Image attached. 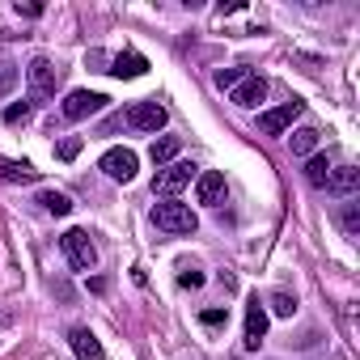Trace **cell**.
Returning a JSON list of instances; mask_svg holds the SVG:
<instances>
[{
	"mask_svg": "<svg viewBox=\"0 0 360 360\" xmlns=\"http://www.w3.org/2000/svg\"><path fill=\"white\" fill-rule=\"evenodd\" d=\"M0 183H39V169L30 161H0Z\"/></svg>",
	"mask_w": 360,
	"mask_h": 360,
	"instance_id": "5bb4252c",
	"label": "cell"
},
{
	"mask_svg": "<svg viewBox=\"0 0 360 360\" xmlns=\"http://www.w3.org/2000/svg\"><path fill=\"white\" fill-rule=\"evenodd\" d=\"M165 106L161 102H136L131 110H127V123L136 127V131H161L165 127Z\"/></svg>",
	"mask_w": 360,
	"mask_h": 360,
	"instance_id": "ba28073f",
	"label": "cell"
},
{
	"mask_svg": "<svg viewBox=\"0 0 360 360\" xmlns=\"http://www.w3.org/2000/svg\"><path fill=\"white\" fill-rule=\"evenodd\" d=\"M39 204H43L51 217H68V212H72V200H68L64 191H43V195H39Z\"/></svg>",
	"mask_w": 360,
	"mask_h": 360,
	"instance_id": "d6986e66",
	"label": "cell"
},
{
	"mask_svg": "<svg viewBox=\"0 0 360 360\" xmlns=\"http://www.w3.org/2000/svg\"><path fill=\"white\" fill-rule=\"evenodd\" d=\"M13 81H18L13 64H0V94H9V89H13Z\"/></svg>",
	"mask_w": 360,
	"mask_h": 360,
	"instance_id": "4316f807",
	"label": "cell"
},
{
	"mask_svg": "<svg viewBox=\"0 0 360 360\" xmlns=\"http://www.w3.org/2000/svg\"><path fill=\"white\" fill-rule=\"evenodd\" d=\"M60 246H64V255H68V263H72L77 271H94L98 250H94V242H89L85 229H68V233L60 238Z\"/></svg>",
	"mask_w": 360,
	"mask_h": 360,
	"instance_id": "3957f363",
	"label": "cell"
},
{
	"mask_svg": "<svg viewBox=\"0 0 360 360\" xmlns=\"http://www.w3.org/2000/svg\"><path fill=\"white\" fill-rule=\"evenodd\" d=\"M301 115H305V102L292 98V102H284V106H276V110H263V115H259V131H263V136H284Z\"/></svg>",
	"mask_w": 360,
	"mask_h": 360,
	"instance_id": "277c9868",
	"label": "cell"
},
{
	"mask_svg": "<svg viewBox=\"0 0 360 360\" xmlns=\"http://www.w3.org/2000/svg\"><path fill=\"white\" fill-rule=\"evenodd\" d=\"M263 98H267V81H263V77H242V81L233 85V102H238V106H246V110H250V106H259Z\"/></svg>",
	"mask_w": 360,
	"mask_h": 360,
	"instance_id": "7c38bea8",
	"label": "cell"
},
{
	"mask_svg": "<svg viewBox=\"0 0 360 360\" xmlns=\"http://www.w3.org/2000/svg\"><path fill=\"white\" fill-rule=\"evenodd\" d=\"M200 322H204V326H225V322H229V309H204Z\"/></svg>",
	"mask_w": 360,
	"mask_h": 360,
	"instance_id": "d4e9b609",
	"label": "cell"
},
{
	"mask_svg": "<svg viewBox=\"0 0 360 360\" xmlns=\"http://www.w3.org/2000/svg\"><path fill=\"white\" fill-rule=\"evenodd\" d=\"M339 225H343L347 238H360V204H347L343 217H339Z\"/></svg>",
	"mask_w": 360,
	"mask_h": 360,
	"instance_id": "44dd1931",
	"label": "cell"
},
{
	"mask_svg": "<svg viewBox=\"0 0 360 360\" xmlns=\"http://www.w3.org/2000/svg\"><path fill=\"white\" fill-rule=\"evenodd\" d=\"M22 119H30V102H18L5 110V123H22Z\"/></svg>",
	"mask_w": 360,
	"mask_h": 360,
	"instance_id": "484cf974",
	"label": "cell"
},
{
	"mask_svg": "<svg viewBox=\"0 0 360 360\" xmlns=\"http://www.w3.org/2000/svg\"><path fill=\"white\" fill-rule=\"evenodd\" d=\"M288 148H292V157H314L318 153V127H297L288 136Z\"/></svg>",
	"mask_w": 360,
	"mask_h": 360,
	"instance_id": "2e32d148",
	"label": "cell"
},
{
	"mask_svg": "<svg viewBox=\"0 0 360 360\" xmlns=\"http://www.w3.org/2000/svg\"><path fill=\"white\" fill-rule=\"evenodd\" d=\"M267 305H271V314H276V318H292V314H297V301H292L288 292H271V297H267Z\"/></svg>",
	"mask_w": 360,
	"mask_h": 360,
	"instance_id": "ffe728a7",
	"label": "cell"
},
{
	"mask_svg": "<svg viewBox=\"0 0 360 360\" xmlns=\"http://www.w3.org/2000/svg\"><path fill=\"white\" fill-rule=\"evenodd\" d=\"M110 72H115V77H144V72H148V60L136 56V51H123V56L110 60Z\"/></svg>",
	"mask_w": 360,
	"mask_h": 360,
	"instance_id": "9a60e30c",
	"label": "cell"
},
{
	"mask_svg": "<svg viewBox=\"0 0 360 360\" xmlns=\"http://www.w3.org/2000/svg\"><path fill=\"white\" fill-rule=\"evenodd\" d=\"M68 343H72L77 360H106V352H102V343H98V335H94L89 326H72Z\"/></svg>",
	"mask_w": 360,
	"mask_h": 360,
	"instance_id": "8fae6325",
	"label": "cell"
},
{
	"mask_svg": "<svg viewBox=\"0 0 360 360\" xmlns=\"http://www.w3.org/2000/svg\"><path fill=\"white\" fill-rule=\"evenodd\" d=\"M242 77H250V72H246V68H221V72H217V89H233Z\"/></svg>",
	"mask_w": 360,
	"mask_h": 360,
	"instance_id": "603a6c76",
	"label": "cell"
},
{
	"mask_svg": "<svg viewBox=\"0 0 360 360\" xmlns=\"http://www.w3.org/2000/svg\"><path fill=\"white\" fill-rule=\"evenodd\" d=\"M153 225H157L161 233H169V238H187V233H195V229H200V217L191 212V204L165 200V204H157V208H153Z\"/></svg>",
	"mask_w": 360,
	"mask_h": 360,
	"instance_id": "6da1fadb",
	"label": "cell"
},
{
	"mask_svg": "<svg viewBox=\"0 0 360 360\" xmlns=\"http://www.w3.org/2000/svg\"><path fill=\"white\" fill-rule=\"evenodd\" d=\"M178 148H183V140H178V136H161V140H153L148 157H153V165L161 169V165H169V161L178 157Z\"/></svg>",
	"mask_w": 360,
	"mask_h": 360,
	"instance_id": "e0dca14e",
	"label": "cell"
},
{
	"mask_svg": "<svg viewBox=\"0 0 360 360\" xmlns=\"http://www.w3.org/2000/svg\"><path fill=\"white\" fill-rule=\"evenodd\" d=\"M136 153L131 148H110V153H102V169H106V178H115V183H131L136 178Z\"/></svg>",
	"mask_w": 360,
	"mask_h": 360,
	"instance_id": "52a82bcc",
	"label": "cell"
},
{
	"mask_svg": "<svg viewBox=\"0 0 360 360\" xmlns=\"http://www.w3.org/2000/svg\"><path fill=\"white\" fill-rule=\"evenodd\" d=\"M191 178H195V165H191V161H169V165H161V169H157V178H153V195L174 200L178 191L191 183Z\"/></svg>",
	"mask_w": 360,
	"mask_h": 360,
	"instance_id": "7a4b0ae2",
	"label": "cell"
},
{
	"mask_svg": "<svg viewBox=\"0 0 360 360\" xmlns=\"http://www.w3.org/2000/svg\"><path fill=\"white\" fill-rule=\"evenodd\" d=\"M178 284H183V288H204V271L200 267H178Z\"/></svg>",
	"mask_w": 360,
	"mask_h": 360,
	"instance_id": "7402d4cb",
	"label": "cell"
},
{
	"mask_svg": "<svg viewBox=\"0 0 360 360\" xmlns=\"http://www.w3.org/2000/svg\"><path fill=\"white\" fill-rule=\"evenodd\" d=\"M263 339H267V309H263L259 297H250V305H246V339H242V343L255 352Z\"/></svg>",
	"mask_w": 360,
	"mask_h": 360,
	"instance_id": "30bf717a",
	"label": "cell"
},
{
	"mask_svg": "<svg viewBox=\"0 0 360 360\" xmlns=\"http://www.w3.org/2000/svg\"><path fill=\"white\" fill-rule=\"evenodd\" d=\"M102 106H106V98H102V94H89V89H72V94L64 98V106H60V115L77 123V119H89V115H98Z\"/></svg>",
	"mask_w": 360,
	"mask_h": 360,
	"instance_id": "8992f818",
	"label": "cell"
},
{
	"mask_svg": "<svg viewBox=\"0 0 360 360\" xmlns=\"http://www.w3.org/2000/svg\"><path fill=\"white\" fill-rule=\"evenodd\" d=\"M326 178H330V161H326V153H314L305 161V183L309 187H326Z\"/></svg>",
	"mask_w": 360,
	"mask_h": 360,
	"instance_id": "ac0fdd59",
	"label": "cell"
},
{
	"mask_svg": "<svg viewBox=\"0 0 360 360\" xmlns=\"http://www.w3.org/2000/svg\"><path fill=\"white\" fill-rule=\"evenodd\" d=\"M56 153H60V161H72V157L81 153V140H77V136H68V140H60V148H56Z\"/></svg>",
	"mask_w": 360,
	"mask_h": 360,
	"instance_id": "cb8c5ba5",
	"label": "cell"
},
{
	"mask_svg": "<svg viewBox=\"0 0 360 360\" xmlns=\"http://www.w3.org/2000/svg\"><path fill=\"white\" fill-rule=\"evenodd\" d=\"M26 77H30L34 98H51V94H56V85H60V64H51L47 56H39V60H30Z\"/></svg>",
	"mask_w": 360,
	"mask_h": 360,
	"instance_id": "5b68a950",
	"label": "cell"
},
{
	"mask_svg": "<svg viewBox=\"0 0 360 360\" xmlns=\"http://www.w3.org/2000/svg\"><path fill=\"white\" fill-rule=\"evenodd\" d=\"M356 187H360V169H356V165H330L326 191H335V195H352Z\"/></svg>",
	"mask_w": 360,
	"mask_h": 360,
	"instance_id": "4fadbf2b",
	"label": "cell"
},
{
	"mask_svg": "<svg viewBox=\"0 0 360 360\" xmlns=\"http://www.w3.org/2000/svg\"><path fill=\"white\" fill-rule=\"evenodd\" d=\"M195 200L208 204V208H217V204L225 200V174H221V169H204V174L195 178Z\"/></svg>",
	"mask_w": 360,
	"mask_h": 360,
	"instance_id": "9c48e42d",
	"label": "cell"
}]
</instances>
